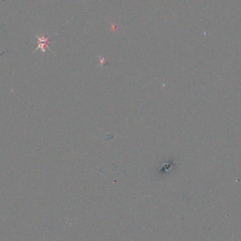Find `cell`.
<instances>
[{
  "mask_svg": "<svg viewBox=\"0 0 241 241\" xmlns=\"http://www.w3.org/2000/svg\"><path fill=\"white\" fill-rule=\"evenodd\" d=\"M99 64H100V66H104L105 63H106V62H107L106 59L101 56H99Z\"/></svg>",
  "mask_w": 241,
  "mask_h": 241,
  "instance_id": "cell-2",
  "label": "cell"
},
{
  "mask_svg": "<svg viewBox=\"0 0 241 241\" xmlns=\"http://www.w3.org/2000/svg\"><path fill=\"white\" fill-rule=\"evenodd\" d=\"M52 35H51L48 36V38H45L44 35H43L42 36H38L37 35H35V37L37 38V39H38V48H36L34 51H33V53H34V52H35L37 50H38L39 49H40V50L43 52V53H45L47 49H48L51 52L54 53V52H52V50H51V49L49 48V39Z\"/></svg>",
  "mask_w": 241,
  "mask_h": 241,
  "instance_id": "cell-1",
  "label": "cell"
}]
</instances>
